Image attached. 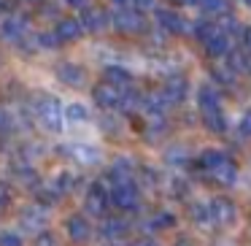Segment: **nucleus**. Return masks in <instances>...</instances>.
<instances>
[{
    "instance_id": "e433bc0d",
    "label": "nucleus",
    "mask_w": 251,
    "mask_h": 246,
    "mask_svg": "<svg viewBox=\"0 0 251 246\" xmlns=\"http://www.w3.org/2000/svg\"><path fill=\"white\" fill-rule=\"evenodd\" d=\"M130 6L135 8L138 14H141V11H149V8L157 6V0H130Z\"/></svg>"
},
{
    "instance_id": "09e8293b",
    "label": "nucleus",
    "mask_w": 251,
    "mask_h": 246,
    "mask_svg": "<svg viewBox=\"0 0 251 246\" xmlns=\"http://www.w3.org/2000/svg\"><path fill=\"white\" fill-rule=\"evenodd\" d=\"M240 3H243V6H251V0H240Z\"/></svg>"
},
{
    "instance_id": "c756f323",
    "label": "nucleus",
    "mask_w": 251,
    "mask_h": 246,
    "mask_svg": "<svg viewBox=\"0 0 251 246\" xmlns=\"http://www.w3.org/2000/svg\"><path fill=\"white\" fill-rule=\"evenodd\" d=\"M14 176H17V179L22 181V184H35V181H38V173H35V170L30 168L27 163L14 165ZM35 187H38V184H35Z\"/></svg>"
},
{
    "instance_id": "4468645a",
    "label": "nucleus",
    "mask_w": 251,
    "mask_h": 246,
    "mask_svg": "<svg viewBox=\"0 0 251 246\" xmlns=\"http://www.w3.org/2000/svg\"><path fill=\"white\" fill-rule=\"evenodd\" d=\"M157 25L165 27L170 35H181L186 33V22L178 11H170V8H157Z\"/></svg>"
},
{
    "instance_id": "6ab92c4d",
    "label": "nucleus",
    "mask_w": 251,
    "mask_h": 246,
    "mask_svg": "<svg viewBox=\"0 0 251 246\" xmlns=\"http://www.w3.org/2000/svg\"><path fill=\"white\" fill-rule=\"evenodd\" d=\"M195 35H197V41H200L202 46H208L216 35H222V27H219V22H211V19H200L197 22V27H195Z\"/></svg>"
},
{
    "instance_id": "ddd939ff",
    "label": "nucleus",
    "mask_w": 251,
    "mask_h": 246,
    "mask_svg": "<svg viewBox=\"0 0 251 246\" xmlns=\"http://www.w3.org/2000/svg\"><path fill=\"white\" fill-rule=\"evenodd\" d=\"M186 92H189V84H186L184 76H170L168 82H165V87H162V95H165V100H168L170 106L184 103Z\"/></svg>"
},
{
    "instance_id": "2eb2a0df",
    "label": "nucleus",
    "mask_w": 251,
    "mask_h": 246,
    "mask_svg": "<svg viewBox=\"0 0 251 246\" xmlns=\"http://www.w3.org/2000/svg\"><path fill=\"white\" fill-rule=\"evenodd\" d=\"M197 106H200L202 114H213V111H222V98H219V89L213 84H202L197 89Z\"/></svg>"
},
{
    "instance_id": "a211bd4d",
    "label": "nucleus",
    "mask_w": 251,
    "mask_h": 246,
    "mask_svg": "<svg viewBox=\"0 0 251 246\" xmlns=\"http://www.w3.org/2000/svg\"><path fill=\"white\" fill-rule=\"evenodd\" d=\"M103 76H105V82H108V84H114V87H119V89H127V87H130V82H132V73L125 71L122 65H108L103 71Z\"/></svg>"
},
{
    "instance_id": "39448f33",
    "label": "nucleus",
    "mask_w": 251,
    "mask_h": 246,
    "mask_svg": "<svg viewBox=\"0 0 251 246\" xmlns=\"http://www.w3.org/2000/svg\"><path fill=\"white\" fill-rule=\"evenodd\" d=\"M208 208H211V222L222 224V227H227V224H232L235 219H238V206H235L227 195L213 197V200L208 203Z\"/></svg>"
},
{
    "instance_id": "a18cd8bd",
    "label": "nucleus",
    "mask_w": 251,
    "mask_h": 246,
    "mask_svg": "<svg viewBox=\"0 0 251 246\" xmlns=\"http://www.w3.org/2000/svg\"><path fill=\"white\" fill-rule=\"evenodd\" d=\"M11 8V0H0V11H8Z\"/></svg>"
},
{
    "instance_id": "4be33fe9",
    "label": "nucleus",
    "mask_w": 251,
    "mask_h": 246,
    "mask_svg": "<svg viewBox=\"0 0 251 246\" xmlns=\"http://www.w3.org/2000/svg\"><path fill=\"white\" fill-rule=\"evenodd\" d=\"M208 57H213V60H222V57H227L229 52H232V44H229V35H216V38L211 41V44L205 46Z\"/></svg>"
},
{
    "instance_id": "0eeeda50",
    "label": "nucleus",
    "mask_w": 251,
    "mask_h": 246,
    "mask_svg": "<svg viewBox=\"0 0 251 246\" xmlns=\"http://www.w3.org/2000/svg\"><path fill=\"white\" fill-rule=\"evenodd\" d=\"M27 27H30V17H27V14H11L8 19H3L0 35H3L6 41L19 44V41H25V35H27Z\"/></svg>"
},
{
    "instance_id": "f3484780",
    "label": "nucleus",
    "mask_w": 251,
    "mask_h": 246,
    "mask_svg": "<svg viewBox=\"0 0 251 246\" xmlns=\"http://www.w3.org/2000/svg\"><path fill=\"white\" fill-rule=\"evenodd\" d=\"M60 197H62V192L57 190L54 181H51V184H38V187H35V203H38V206H44V208L54 206Z\"/></svg>"
},
{
    "instance_id": "58836bf2",
    "label": "nucleus",
    "mask_w": 251,
    "mask_h": 246,
    "mask_svg": "<svg viewBox=\"0 0 251 246\" xmlns=\"http://www.w3.org/2000/svg\"><path fill=\"white\" fill-rule=\"evenodd\" d=\"M8 127H11V116H8V111L0 106V133H8Z\"/></svg>"
},
{
    "instance_id": "6e6552de",
    "label": "nucleus",
    "mask_w": 251,
    "mask_h": 246,
    "mask_svg": "<svg viewBox=\"0 0 251 246\" xmlns=\"http://www.w3.org/2000/svg\"><path fill=\"white\" fill-rule=\"evenodd\" d=\"M65 233H68V238H71L73 244H87V241L92 238V224H89L87 217L76 214V217H71L65 222Z\"/></svg>"
},
{
    "instance_id": "9b49d317",
    "label": "nucleus",
    "mask_w": 251,
    "mask_h": 246,
    "mask_svg": "<svg viewBox=\"0 0 251 246\" xmlns=\"http://www.w3.org/2000/svg\"><path fill=\"white\" fill-rule=\"evenodd\" d=\"M60 149L65 157L76 160L81 165H95L100 160V152L95 146H89V143H68V146H60Z\"/></svg>"
},
{
    "instance_id": "dca6fc26",
    "label": "nucleus",
    "mask_w": 251,
    "mask_h": 246,
    "mask_svg": "<svg viewBox=\"0 0 251 246\" xmlns=\"http://www.w3.org/2000/svg\"><path fill=\"white\" fill-rule=\"evenodd\" d=\"M57 76H60V82L68 84V87H84V84H87V73H84V68L76 65V62H62V65H57Z\"/></svg>"
},
{
    "instance_id": "a19ab883",
    "label": "nucleus",
    "mask_w": 251,
    "mask_h": 246,
    "mask_svg": "<svg viewBox=\"0 0 251 246\" xmlns=\"http://www.w3.org/2000/svg\"><path fill=\"white\" fill-rule=\"evenodd\" d=\"M243 46H246V52H251V27L243 30Z\"/></svg>"
},
{
    "instance_id": "f03ea898",
    "label": "nucleus",
    "mask_w": 251,
    "mask_h": 246,
    "mask_svg": "<svg viewBox=\"0 0 251 246\" xmlns=\"http://www.w3.org/2000/svg\"><path fill=\"white\" fill-rule=\"evenodd\" d=\"M108 206H111V190H105L103 181H92L89 190H87V197H84L87 214H92V217H105Z\"/></svg>"
},
{
    "instance_id": "de8ad7c7",
    "label": "nucleus",
    "mask_w": 251,
    "mask_h": 246,
    "mask_svg": "<svg viewBox=\"0 0 251 246\" xmlns=\"http://www.w3.org/2000/svg\"><path fill=\"white\" fill-rule=\"evenodd\" d=\"M25 3H44V0H25Z\"/></svg>"
},
{
    "instance_id": "bb28decb",
    "label": "nucleus",
    "mask_w": 251,
    "mask_h": 246,
    "mask_svg": "<svg viewBox=\"0 0 251 246\" xmlns=\"http://www.w3.org/2000/svg\"><path fill=\"white\" fill-rule=\"evenodd\" d=\"M211 76H213V82L224 84V87H232V84H235V71L229 65H213L211 68Z\"/></svg>"
},
{
    "instance_id": "cd10ccee",
    "label": "nucleus",
    "mask_w": 251,
    "mask_h": 246,
    "mask_svg": "<svg viewBox=\"0 0 251 246\" xmlns=\"http://www.w3.org/2000/svg\"><path fill=\"white\" fill-rule=\"evenodd\" d=\"M65 119L71 122H87L89 119V111L84 103H68L65 106Z\"/></svg>"
},
{
    "instance_id": "ea45409f",
    "label": "nucleus",
    "mask_w": 251,
    "mask_h": 246,
    "mask_svg": "<svg viewBox=\"0 0 251 246\" xmlns=\"http://www.w3.org/2000/svg\"><path fill=\"white\" fill-rule=\"evenodd\" d=\"M87 3H89V0H65V6H71V8H81V11L87 8Z\"/></svg>"
},
{
    "instance_id": "f257e3e1",
    "label": "nucleus",
    "mask_w": 251,
    "mask_h": 246,
    "mask_svg": "<svg viewBox=\"0 0 251 246\" xmlns=\"http://www.w3.org/2000/svg\"><path fill=\"white\" fill-rule=\"evenodd\" d=\"M33 109H35L38 122L44 125V130H49V133H60L62 130L65 109H62V103L54 98V95H41V98H35Z\"/></svg>"
},
{
    "instance_id": "c03bdc74",
    "label": "nucleus",
    "mask_w": 251,
    "mask_h": 246,
    "mask_svg": "<svg viewBox=\"0 0 251 246\" xmlns=\"http://www.w3.org/2000/svg\"><path fill=\"white\" fill-rule=\"evenodd\" d=\"M173 246H195V244H192V241L189 238H178V241H176V244Z\"/></svg>"
},
{
    "instance_id": "aec40b11",
    "label": "nucleus",
    "mask_w": 251,
    "mask_h": 246,
    "mask_svg": "<svg viewBox=\"0 0 251 246\" xmlns=\"http://www.w3.org/2000/svg\"><path fill=\"white\" fill-rule=\"evenodd\" d=\"M227 65L232 68L235 73H251V52L232 49V52L227 55Z\"/></svg>"
},
{
    "instance_id": "c85d7f7f",
    "label": "nucleus",
    "mask_w": 251,
    "mask_h": 246,
    "mask_svg": "<svg viewBox=\"0 0 251 246\" xmlns=\"http://www.w3.org/2000/svg\"><path fill=\"white\" fill-rule=\"evenodd\" d=\"M189 219H192V222H197V224L211 222V208H208L205 203H192V206H189Z\"/></svg>"
},
{
    "instance_id": "7c9ffc66",
    "label": "nucleus",
    "mask_w": 251,
    "mask_h": 246,
    "mask_svg": "<svg viewBox=\"0 0 251 246\" xmlns=\"http://www.w3.org/2000/svg\"><path fill=\"white\" fill-rule=\"evenodd\" d=\"M35 46L38 49H54V46H60V41H57L54 33H38L35 35Z\"/></svg>"
},
{
    "instance_id": "20e7f679",
    "label": "nucleus",
    "mask_w": 251,
    "mask_h": 246,
    "mask_svg": "<svg viewBox=\"0 0 251 246\" xmlns=\"http://www.w3.org/2000/svg\"><path fill=\"white\" fill-rule=\"evenodd\" d=\"M138 187L132 181H122V184L111 187V206H116L119 211H132L138 206Z\"/></svg>"
},
{
    "instance_id": "72a5a7b5",
    "label": "nucleus",
    "mask_w": 251,
    "mask_h": 246,
    "mask_svg": "<svg viewBox=\"0 0 251 246\" xmlns=\"http://www.w3.org/2000/svg\"><path fill=\"white\" fill-rule=\"evenodd\" d=\"M168 163H186V149L184 146H173L168 152Z\"/></svg>"
},
{
    "instance_id": "412c9836",
    "label": "nucleus",
    "mask_w": 251,
    "mask_h": 246,
    "mask_svg": "<svg viewBox=\"0 0 251 246\" xmlns=\"http://www.w3.org/2000/svg\"><path fill=\"white\" fill-rule=\"evenodd\" d=\"M213 179H216L219 181V184H224V187H229V184H235V179H238V165H235L232 163V160H224V163L222 165H219V168L216 170H213Z\"/></svg>"
},
{
    "instance_id": "7ed1b4c3",
    "label": "nucleus",
    "mask_w": 251,
    "mask_h": 246,
    "mask_svg": "<svg viewBox=\"0 0 251 246\" xmlns=\"http://www.w3.org/2000/svg\"><path fill=\"white\" fill-rule=\"evenodd\" d=\"M111 25L125 35H135V33H143V30H146V19H143L135 8H122V11H116L114 17H111Z\"/></svg>"
},
{
    "instance_id": "79ce46f5",
    "label": "nucleus",
    "mask_w": 251,
    "mask_h": 246,
    "mask_svg": "<svg viewBox=\"0 0 251 246\" xmlns=\"http://www.w3.org/2000/svg\"><path fill=\"white\" fill-rule=\"evenodd\" d=\"M132 246H157V241H151V238H138Z\"/></svg>"
},
{
    "instance_id": "473e14b6",
    "label": "nucleus",
    "mask_w": 251,
    "mask_h": 246,
    "mask_svg": "<svg viewBox=\"0 0 251 246\" xmlns=\"http://www.w3.org/2000/svg\"><path fill=\"white\" fill-rule=\"evenodd\" d=\"M173 222H176V219H173V214L162 211L159 217H154V219H151V227H154V230H162V227H170Z\"/></svg>"
},
{
    "instance_id": "2f4dec72",
    "label": "nucleus",
    "mask_w": 251,
    "mask_h": 246,
    "mask_svg": "<svg viewBox=\"0 0 251 246\" xmlns=\"http://www.w3.org/2000/svg\"><path fill=\"white\" fill-rule=\"evenodd\" d=\"M22 235L14 230H0V246H22Z\"/></svg>"
},
{
    "instance_id": "4c0bfd02",
    "label": "nucleus",
    "mask_w": 251,
    "mask_h": 246,
    "mask_svg": "<svg viewBox=\"0 0 251 246\" xmlns=\"http://www.w3.org/2000/svg\"><path fill=\"white\" fill-rule=\"evenodd\" d=\"M11 203V190H8L6 181H0V208H6Z\"/></svg>"
},
{
    "instance_id": "f704fd0d",
    "label": "nucleus",
    "mask_w": 251,
    "mask_h": 246,
    "mask_svg": "<svg viewBox=\"0 0 251 246\" xmlns=\"http://www.w3.org/2000/svg\"><path fill=\"white\" fill-rule=\"evenodd\" d=\"M35 246H57V238L46 230V233H41V235H35Z\"/></svg>"
},
{
    "instance_id": "c9c22d12",
    "label": "nucleus",
    "mask_w": 251,
    "mask_h": 246,
    "mask_svg": "<svg viewBox=\"0 0 251 246\" xmlns=\"http://www.w3.org/2000/svg\"><path fill=\"white\" fill-rule=\"evenodd\" d=\"M240 136L251 138V111H246V114L240 116Z\"/></svg>"
},
{
    "instance_id": "9d476101",
    "label": "nucleus",
    "mask_w": 251,
    "mask_h": 246,
    "mask_svg": "<svg viewBox=\"0 0 251 246\" xmlns=\"http://www.w3.org/2000/svg\"><path fill=\"white\" fill-rule=\"evenodd\" d=\"M81 33H84V27H81L78 19H73V17H60V19H57L54 35H57L60 44H73V41L81 38Z\"/></svg>"
},
{
    "instance_id": "393cba45",
    "label": "nucleus",
    "mask_w": 251,
    "mask_h": 246,
    "mask_svg": "<svg viewBox=\"0 0 251 246\" xmlns=\"http://www.w3.org/2000/svg\"><path fill=\"white\" fill-rule=\"evenodd\" d=\"M197 6L211 17H227L229 14V0H197Z\"/></svg>"
},
{
    "instance_id": "1a4fd4ad",
    "label": "nucleus",
    "mask_w": 251,
    "mask_h": 246,
    "mask_svg": "<svg viewBox=\"0 0 251 246\" xmlns=\"http://www.w3.org/2000/svg\"><path fill=\"white\" fill-rule=\"evenodd\" d=\"M78 22H81V27L87 30V33H100L103 27H108V14L103 11V8L98 6H87L81 11V17H78Z\"/></svg>"
},
{
    "instance_id": "f8f14e48",
    "label": "nucleus",
    "mask_w": 251,
    "mask_h": 246,
    "mask_svg": "<svg viewBox=\"0 0 251 246\" xmlns=\"http://www.w3.org/2000/svg\"><path fill=\"white\" fill-rule=\"evenodd\" d=\"M19 219H22V227H25V230H30V233H35V235L46 233V224H49V217H46L44 206L25 208Z\"/></svg>"
},
{
    "instance_id": "5701e85b",
    "label": "nucleus",
    "mask_w": 251,
    "mask_h": 246,
    "mask_svg": "<svg viewBox=\"0 0 251 246\" xmlns=\"http://www.w3.org/2000/svg\"><path fill=\"white\" fill-rule=\"evenodd\" d=\"M227 160V154L224 152H219V149H208V152H202L200 154V160H197V165H200L202 170H208V173H213V170L219 168V165Z\"/></svg>"
},
{
    "instance_id": "49530a36",
    "label": "nucleus",
    "mask_w": 251,
    "mask_h": 246,
    "mask_svg": "<svg viewBox=\"0 0 251 246\" xmlns=\"http://www.w3.org/2000/svg\"><path fill=\"white\" fill-rule=\"evenodd\" d=\"M111 3H114V6H119V8H125L127 3H130V0H111Z\"/></svg>"
},
{
    "instance_id": "a878e982",
    "label": "nucleus",
    "mask_w": 251,
    "mask_h": 246,
    "mask_svg": "<svg viewBox=\"0 0 251 246\" xmlns=\"http://www.w3.org/2000/svg\"><path fill=\"white\" fill-rule=\"evenodd\" d=\"M202 122H205V127L211 133H227V116L222 114V111H213V114H202Z\"/></svg>"
},
{
    "instance_id": "37998d69",
    "label": "nucleus",
    "mask_w": 251,
    "mask_h": 246,
    "mask_svg": "<svg viewBox=\"0 0 251 246\" xmlns=\"http://www.w3.org/2000/svg\"><path fill=\"white\" fill-rule=\"evenodd\" d=\"M176 6H197V0H173Z\"/></svg>"
},
{
    "instance_id": "423d86ee",
    "label": "nucleus",
    "mask_w": 251,
    "mask_h": 246,
    "mask_svg": "<svg viewBox=\"0 0 251 246\" xmlns=\"http://www.w3.org/2000/svg\"><path fill=\"white\" fill-rule=\"evenodd\" d=\"M122 98H125V92H122L119 87H114V84L103 82L98 84V87L92 89V100L95 106H100V109L111 111V109H122Z\"/></svg>"
},
{
    "instance_id": "b1692460",
    "label": "nucleus",
    "mask_w": 251,
    "mask_h": 246,
    "mask_svg": "<svg viewBox=\"0 0 251 246\" xmlns=\"http://www.w3.org/2000/svg\"><path fill=\"white\" fill-rule=\"evenodd\" d=\"M100 233H103V238L114 241V238H122V235L127 233V224L122 222V219H114V217H108V219L103 222V227H100Z\"/></svg>"
}]
</instances>
